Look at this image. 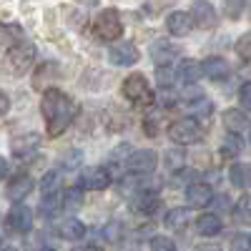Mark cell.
I'll return each mask as SVG.
<instances>
[{
	"instance_id": "2",
	"label": "cell",
	"mask_w": 251,
	"mask_h": 251,
	"mask_svg": "<svg viewBox=\"0 0 251 251\" xmlns=\"http://www.w3.org/2000/svg\"><path fill=\"white\" fill-rule=\"evenodd\" d=\"M123 96L128 98L133 106H151L153 103V91L149 86V80L141 73H131L123 80Z\"/></svg>"
},
{
	"instance_id": "32",
	"label": "cell",
	"mask_w": 251,
	"mask_h": 251,
	"mask_svg": "<svg viewBox=\"0 0 251 251\" xmlns=\"http://www.w3.org/2000/svg\"><path fill=\"white\" fill-rule=\"evenodd\" d=\"M244 3H246V0H224L228 18H231V20H239L241 13H244Z\"/></svg>"
},
{
	"instance_id": "13",
	"label": "cell",
	"mask_w": 251,
	"mask_h": 251,
	"mask_svg": "<svg viewBox=\"0 0 251 251\" xmlns=\"http://www.w3.org/2000/svg\"><path fill=\"white\" fill-rule=\"evenodd\" d=\"M186 201H188V206H194V208H203V206H208V203L214 201L211 186H208V183H201V181L191 183V186L186 188Z\"/></svg>"
},
{
	"instance_id": "29",
	"label": "cell",
	"mask_w": 251,
	"mask_h": 251,
	"mask_svg": "<svg viewBox=\"0 0 251 251\" xmlns=\"http://www.w3.org/2000/svg\"><path fill=\"white\" fill-rule=\"evenodd\" d=\"M60 186V174L58 171H48L43 178H40V191H55Z\"/></svg>"
},
{
	"instance_id": "37",
	"label": "cell",
	"mask_w": 251,
	"mask_h": 251,
	"mask_svg": "<svg viewBox=\"0 0 251 251\" xmlns=\"http://www.w3.org/2000/svg\"><path fill=\"white\" fill-rule=\"evenodd\" d=\"M10 108V100H8V93H3V113H8Z\"/></svg>"
},
{
	"instance_id": "14",
	"label": "cell",
	"mask_w": 251,
	"mask_h": 251,
	"mask_svg": "<svg viewBox=\"0 0 251 251\" xmlns=\"http://www.w3.org/2000/svg\"><path fill=\"white\" fill-rule=\"evenodd\" d=\"M201 71L206 78H211V80H226L228 78V63L219 55H211V58H206L201 63Z\"/></svg>"
},
{
	"instance_id": "4",
	"label": "cell",
	"mask_w": 251,
	"mask_h": 251,
	"mask_svg": "<svg viewBox=\"0 0 251 251\" xmlns=\"http://www.w3.org/2000/svg\"><path fill=\"white\" fill-rule=\"evenodd\" d=\"M93 33H96V38H100V40H116V38H121L123 25H121L118 13H116L113 8L100 10L98 18H96V23H93Z\"/></svg>"
},
{
	"instance_id": "33",
	"label": "cell",
	"mask_w": 251,
	"mask_h": 251,
	"mask_svg": "<svg viewBox=\"0 0 251 251\" xmlns=\"http://www.w3.org/2000/svg\"><path fill=\"white\" fill-rule=\"evenodd\" d=\"M151 249H156V251H174L176 244L171 239H166V236H156V239H151Z\"/></svg>"
},
{
	"instance_id": "25",
	"label": "cell",
	"mask_w": 251,
	"mask_h": 251,
	"mask_svg": "<svg viewBox=\"0 0 251 251\" xmlns=\"http://www.w3.org/2000/svg\"><path fill=\"white\" fill-rule=\"evenodd\" d=\"M13 149L18 151L15 156L20 158V156H30V153H35V149H38V136H25V138H15L13 141Z\"/></svg>"
},
{
	"instance_id": "6",
	"label": "cell",
	"mask_w": 251,
	"mask_h": 251,
	"mask_svg": "<svg viewBox=\"0 0 251 251\" xmlns=\"http://www.w3.org/2000/svg\"><path fill=\"white\" fill-rule=\"evenodd\" d=\"M78 186L83 191H103L111 186V171L100 169V166H91V169L78 174Z\"/></svg>"
},
{
	"instance_id": "19",
	"label": "cell",
	"mask_w": 251,
	"mask_h": 251,
	"mask_svg": "<svg viewBox=\"0 0 251 251\" xmlns=\"http://www.w3.org/2000/svg\"><path fill=\"white\" fill-rule=\"evenodd\" d=\"M228 181L236 188H249L251 186V166L249 163H234L228 171Z\"/></svg>"
},
{
	"instance_id": "24",
	"label": "cell",
	"mask_w": 251,
	"mask_h": 251,
	"mask_svg": "<svg viewBox=\"0 0 251 251\" xmlns=\"http://www.w3.org/2000/svg\"><path fill=\"white\" fill-rule=\"evenodd\" d=\"M224 126H226V131L239 133L246 126V116L241 111H236V108H228V111H224Z\"/></svg>"
},
{
	"instance_id": "39",
	"label": "cell",
	"mask_w": 251,
	"mask_h": 251,
	"mask_svg": "<svg viewBox=\"0 0 251 251\" xmlns=\"http://www.w3.org/2000/svg\"><path fill=\"white\" fill-rule=\"evenodd\" d=\"M249 246H251V239H249Z\"/></svg>"
},
{
	"instance_id": "26",
	"label": "cell",
	"mask_w": 251,
	"mask_h": 251,
	"mask_svg": "<svg viewBox=\"0 0 251 251\" xmlns=\"http://www.w3.org/2000/svg\"><path fill=\"white\" fill-rule=\"evenodd\" d=\"M20 40H23V28H20V25H13V23L3 25V43H5V48L20 43Z\"/></svg>"
},
{
	"instance_id": "5",
	"label": "cell",
	"mask_w": 251,
	"mask_h": 251,
	"mask_svg": "<svg viewBox=\"0 0 251 251\" xmlns=\"http://www.w3.org/2000/svg\"><path fill=\"white\" fill-rule=\"evenodd\" d=\"M33 60H35V46L33 43H23V40H20V43L8 48V63L15 73H25L33 66Z\"/></svg>"
},
{
	"instance_id": "38",
	"label": "cell",
	"mask_w": 251,
	"mask_h": 251,
	"mask_svg": "<svg viewBox=\"0 0 251 251\" xmlns=\"http://www.w3.org/2000/svg\"><path fill=\"white\" fill-rule=\"evenodd\" d=\"M249 141H251V128H249Z\"/></svg>"
},
{
	"instance_id": "28",
	"label": "cell",
	"mask_w": 251,
	"mask_h": 251,
	"mask_svg": "<svg viewBox=\"0 0 251 251\" xmlns=\"http://www.w3.org/2000/svg\"><path fill=\"white\" fill-rule=\"evenodd\" d=\"M156 78H158V86H161V88H171V86H174V80L178 78V73L174 75V71H171L169 66H158Z\"/></svg>"
},
{
	"instance_id": "12",
	"label": "cell",
	"mask_w": 251,
	"mask_h": 251,
	"mask_svg": "<svg viewBox=\"0 0 251 251\" xmlns=\"http://www.w3.org/2000/svg\"><path fill=\"white\" fill-rule=\"evenodd\" d=\"M194 25H196V20H194L191 10H188V13H181V10H178V13H171L169 18H166V28H169V33L176 35V38L188 35Z\"/></svg>"
},
{
	"instance_id": "23",
	"label": "cell",
	"mask_w": 251,
	"mask_h": 251,
	"mask_svg": "<svg viewBox=\"0 0 251 251\" xmlns=\"http://www.w3.org/2000/svg\"><path fill=\"white\" fill-rule=\"evenodd\" d=\"M188 221H191V211H188V208H174V211L166 214V226L174 228V231H181V228H186Z\"/></svg>"
},
{
	"instance_id": "7",
	"label": "cell",
	"mask_w": 251,
	"mask_h": 251,
	"mask_svg": "<svg viewBox=\"0 0 251 251\" xmlns=\"http://www.w3.org/2000/svg\"><path fill=\"white\" fill-rule=\"evenodd\" d=\"M33 228V211L23 203H15L8 216H5V231H13V234H28Z\"/></svg>"
},
{
	"instance_id": "31",
	"label": "cell",
	"mask_w": 251,
	"mask_h": 251,
	"mask_svg": "<svg viewBox=\"0 0 251 251\" xmlns=\"http://www.w3.org/2000/svg\"><path fill=\"white\" fill-rule=\"evenodd\" d=\"M183 166V151H166V169L178 171Z\"/></svg>"
},
{
	"instance_id": "8",
	"label": "cell",
	"mask_w": 251,
	"mask_h": 251,
	"mask_svg": "<svg viewBox=\"0 0 251 251\" xmlns=\"http://www.w3.org/2000/svg\"><path fill=\"white\" fill-rule=\"evenodd\" d=\"M156 166H158V156H156V151H149V149L131 153V158L126 161V169L133 176H149L156 171Z\"/></svg>"
},
{
	"instance_id": "34",
	"label": "cell",
	"mask_w": 251,
	"mask_h": 251,
	"mask_svg": "<svg viewBox=\"0 0 251 251\" xmlns=\"http://www.w3.org/2000/svg\"><path fill=\"white\" fill-rule=\"evenodd\" d=\"M239 103H241L246 111H251V80L244 83V86L239 88Z\"/></svg>"
},
{
	"instance_id": "30",
	"label": "cell",
	"mask_w": 251,
	"mask_h": 251,
	"mask_svg": "<svg viewBox=\"0 0 251 251\" xmlns=\"http://www.w3.org/2000/svg\"><path fill=\"white\" fill-rule=\"evenodd\" d=\"M236 53L241 60H251V33L241 35L239 38V43H236Z\"/></svg>"
},
{
	"instance_id": "11",
	"label": "cell",
	"mask_w": 251,
	"mask_h": 251,
	"mask_svg": "<svg viewBox=\"0 0 251 251\" xmlns=\"http://www.w3.org/2000/svg\"><path fill=\"white\" fill-rule=\"evenodd\" d=\"M108 60L118 68H128L138 60V48L133 43H118V46H113L108 50Z\"/></svg>"
},
{
	"instance_id": "15",
	"label": "cell",
	"mask_w": 251,
	"mask_h": 251,
	"mask_svg": "<svg viewBox=\"0 0 251 251\" xmlns=\"http://www.w3.org/2000/svg\"><path fill=\"white\" fill-rule=\"evenodd\" d=\"M60 208H66V206H63V191H60V188H55V191H46V196L40 199L38 211H40V216L50 219V216L60 214Z\"/></svg>"
},
{
	"instance_id": "36",
	"label": "cell",
	"mask_w": 251,
	"mask_h": 251,
	"mask_svg": "<svg viewBox=\"0 0 251 251\" xmlns=\"http://www.w3.org/2000/svg\"><path fill=\"white\" fill-rule=\"evenodd\" d=\"M118 228H121L118 224H111V226H106V228H103V234H106V239H108V241H116V239H118V234H116Z\"/></svg>"
},
{
	"instance_id": "20",
	"label": "cell",
	"mask_w": 251,
	"mask_h": 251,
	"mask_svg": "<svg viewBox=\"0 0 251 251\" xmlns=\"http://www.w3.org/2000/svg\"><path fill=\"white\" fill-rule=\"evenodd\" d=\"M60 236L63 239H71V241H80L83 236H86V224H80L78 219H66L60 224Z\"/></svg>"
},
{
	"instance_id": "17",
	"label": "cell",
	"mask_w": 251,
	"mask_h": 251,
	"mask_svg": "<svg viewBox=\"0 0 251 251\" xmlns=\"http://www.w3.org/2000/svg\"><path fill=\"white\" fill-rule=\"evenodd\" d=\"M178 50L171 46V43H166V40H156V43L151 46V58L156 66H169V60L176 55Z\"/></svg>"
},
{
	"instance_id": "18",
	"label": "cell",
	"mask_w": 251,
	"mask_h": 251,
	"mask_svg": "<svg viewBox=\"0 0 251 251\" xmlns=\"http://www.w3.org/2000/svg\"><path fill=\"white\" fill-rule=\"evenodd\" d=\"M178 80L181 83H186V86H194V83L201 78V66H199V63L196 60H181V66H178Z\"/></svg>"
},
{
	"instance_id": "21",
	"label": "cell",
	"mask_w": 251,
	"mask_h": 251,
	"mask_svg": "<svg viewBox=\"0 0 251 251\" xmlns=\"http://www.w3.org/2000/svg\"><path fill=\"white\" fill-rule=\"evenodd\" d=\"M196 228H199L201 236H216L221 231V219L216 214H203V216H199Z\"/></svg>"
},
{
	"instance_id": "35",
	"label": "cell",
	"mask_w": 251,
	"mask_h": 251,
	"mask_svg": "<svg viewBox=\"0 0 251 251\" xmlns=\"http://www.w3.org/2000/svg\"><path fill=\"white\" fill-rule=\"evenodd\" d=\"M188 111H194V113H196V111H206V113H208V111H211V103H208L206 98H199V100H194L191 106H188Z\"/></svg>"
},
{
	"instance_id": "22",
	"label": "cell",
	"mask_w": 251,
	"mask_h": 251,
	"mask_svg": "<svg viewBox=\"0 0 251 251\" xmlns=\"http://www.w3.org/2000/svg\"><path fill=\"white\" fill-rule=\"evenodd\" d=\"M241 151H244V141L239 138V133L228 131V136L221 141V156H224V158H234V156H239Z\"/></svg>"
},
{
	"instance_id": "3",
	"label": "cell",
	"mask_w": 251,
	"mask_h": 251,
	"mask_svg": "<svg viewBox=\"0 0 251 251\" xmlns=\"http://www.w3.org/2000/svg\"><path fill=\"white\" fill-rule=\"evenodd\" d=\"M203 136L201 126L194 121V118H178L169 126V138L174 143H181V146H191V143H199Z\"/></svg>"
},
{
	"instance_id": "9",
	"label": "cell",
	"mask_w": 251,
	"mask_h": 251,
	"mask_svg": "<svg viewBox=\"0 0 251 251\" xmlns=\"http://www.w3.org/2000/svg\"><path fill=\"white\" fill-rule=\"evenodd\" d=\"M191 15H194L196 25L201 30H208V28H214L219 23V15H216L214 5L208 3V0H194L191 3Z\"/></svg>"
},
{
	"instance_id": "10",
	"label": "cell",
	"mask_w": 251,
	"mask_h": 251,
	"mask_svg": "<svg viewBox=\"0 0 251 251\" xmlns=\"http://www.w3.org/2000/svg\"><path fill=\"white\" fill-rule=\"evenodd\" d=\"M33 178L28 174H15L13 178L5 181V196L10 201H20V199H25L30 191H33Z\"/></svg>"
},
{
	"instance_id": "16",
	"label": "cell",
	"mask_w": 251,
	"mask_h": 251,
	"mask_svg": "<svg viewBox=\"0 0 251 251\" xmlns=\"http://www.w3.org/2000/svg\"><path fill=\"white\" fill-rule=\"evenodd\" d=\"M158 196L151 191V188H146V191H138L136 194V199H133V208L136 211H141V214H153L156 208H158Z\"/></svg>"
},
{
	"instance_id": "27",
	"label": "cell",
	"mask_w": 251,
	"mask_h": 251,
	"mask_svg": "<svg viewBox=\"0 0 251 251\" xmlns=\"http://www.w3.org/2000/svg\"><path fill=\"white\" fill-rule=\"evenodd\" d=\"M80 191L83 188H68V191H63V206H66V211H75V208L80 206Z\"/></svg>"
},
{
	"instance_id": "1",
	"label": "cell",
	"mask_w": 251,
	"mask_h": 251,
	"mask_svg": "<svg viewBox=\"0 0 251 251\" xmlns=\"http://www.w3.org/2000/svg\"><path fill=\"white\" fill-rule=\"evenodd\" d=\"M40 111H43V118H46V133L50 138H55L73 123L78 108L63 91L48 88L43 93V98H40Z\"/></svg>"
}]
</instances>
